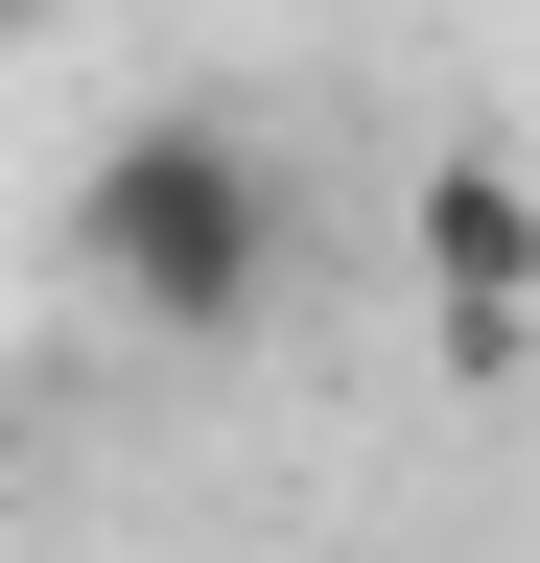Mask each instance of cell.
<instances>
[{"label":"cell","instance_id":"obj_1","mask_svg":"<svg viewBox=\"0 0 540 563\" xmlns=\"http://www.w3.org/2000/svg\"><path fill=\"white\" fill-rule=\"evenodd\" d=\"M71 258H95V306L165 329V352L258 329V282H283V165H258V118H212V95L118 118L95 188H71Z\"/></svg>","mask_w":540,"mask_h":563},{"label":"cell","instance_id":"obj_2","mask_svg":"<svg viewBox=\"0 0 540 563\" xmlns=\"http://www.w3.org/2000/svg\"><path fill=\"white\" fill-rule=\"evenodd\" d=\"M399 258H423V329H447V376H517V329H540V165L447 141V165L399 188Z\"/></svg>","mask_w":540,"mask_h":563},{"label":"cell","instance_id":"obj_3","mask_svg":"<svg viewBox=\"0 0 540 563\" xmlns=\"http://www.w3.org/2000/svg\"><path fill=\"white\" fill-rule=\"evenodd\" d=\"M0 24H47V0H0Z\"/></svg>","mask_w":540,"mask_h":563}]
</instances>
